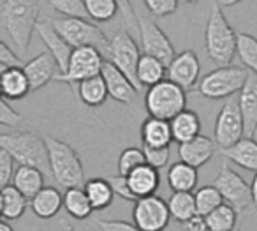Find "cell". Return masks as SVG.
<instances>
[{"label": "cell", "mask_w": 257, "mask_h": 231, "mask_svg": "<svg viewBox=\"0 0 257 231\" xmlns=\"http://www.w3.org/2000/svg\"><path fill=\"white\" fill-rule=\"evenodd\" d=\"M39 0H2L0 22L20 53H25L39 23Z\"/></svg>", "instance_id": "obj_1"}, {"label": "cell", "mask_w": 257, "mask_h": 231, "mask_svg": "<svg viewBox=\"0 0 257 231\" xmlns=\"http://www.w3.org/2000/svg\"><path fill=\"white\" fill-rule=\"evenodd\" d=\"M204 48H206L208 58L213 60L218 67L231 65L238 50V34L229 25L217 0H213L211 4L206 32H204Z\"/></svg>", "instance_id": "obj_2"}, {"label": "cell", "mask_w": 257, "mask_h": 231, "mask_svg": "<svg viewBox=\"0 0 257 231\" xmlns=\"http://www.w3.org/2000/svg\"><path fill=\"white\" fill-rule=\"evenodd\" d=\"M44 141L48 146L50 171L55 182L64 189L85 187V170L78 152L69 143L51 134H44Z\"/></svg>", "instance_id": "obj_3"}, {"label": "cell", "mask_w": 257, "mask_h": 231, "mask_svg": "<svg viewBox=\"0 0 257 231\" xmlns=\"http://www.w3.org/2000/svg\"><path fill=\"white\" fill-rule=\"evenodd\" d=\"M0 148L11 153L20 166H34L46 175L51 173L46 141L44 136H39L37 132L13 131L0 134Z\"/></svg>", "instance_id": "obj_4"}, {"label": "cell", "mask_w": 257, "mask_h": 231, "mask_svg": "<svg viewBox=\"0 0 257 231\" xmlns=\"http://www.w3.org/2000/svg\"><path fill=\"white\" fill-rule=\"evenodd\" d=\"M187 90L173 83L171 80L150 87L145 96V108L154 118L171 122L176 115L187 110Z\"/></svg>", "instance_id": "obj_5"}, {"label": "cell", "mask_w": 257, "mask_h": 231, "mask_svg": "<svg viewBox=\"0 0 257 231\" xmlns=\"http://www.w3.org/2000/svg\"><path fill=\"white\" fill-rule=\"evenodd\" d=\"M248 69L236 67V65L217 67L199 80L197 90L206 99H229L241 92L248 80Z\"/></svg>", "instance_id": "obj_6"}, {"label": "cell", "mask_w": 257, "mask_h": 231, "mask_svg": "<svg viewBox=\"0 0 257 231\" xmlns=\"http://www.w3.org/2000/svg\"><path fill=\"white\" fill-rule=\"evenodd\" d=\"M55 29L60 32V36L71 44L72 48L92 46L97 48L102 55L107 53L109 39L106 34L90 20L86 18H57L51 20Z\"/></svg>", "instance_id": "obj_7"}, {"label": "cell", "mask_w": 257, "mask_h": 231, "mask_svg": "<svg viewBox=\"0 0 257 231\" xmlns=\"http://www.w3.org/2000/svg\"><path fill=\"white\" fill-rule=\"evenodd\" d=\"M213 185L220 191L224 201L231 205L239 215H245V213L255 210L252 185L246 184L245 178L239 177V173H236L227 163L222 164L220 171L213 180Z\"/></svg>", "instance_id": "obj_8"}, {"label": "cell", "mask_w": 257, "mask_h": 231, "mask_svg": "<svg viewBox=\"0 0 257 231\" xmlns=\"http://www.w3.org/2000/svg\"><path fill=\"white\" fill-rule=\"evenodd\" d=\"M107 60L114 64L140 90L141 85L138 82V64L141 60L140 48L128 30H116L109 39V48L106 53Z\"/></svg>", "instance_id": "obj_9"}, {"label": "cell", "mask_w": 257, "mask_h": 231, "mask_svg": "<svg viewBox=\"0 0 257 231\" xmlns=\"http://www.w3.org/2000/svg\"><path fill=\"white\" fill-rule=\"evenodd\" d=\"M243 138H245V124L239 111L238 96H234L225 99V104L218 111L213 129V141L220 150H225Z\"/></svg>", "instance_id": "obj_10"}, {"label": "cell", "mask_w": 257, "mask_h": 231, "mask_svg": "<svg viewBox=\"0 0 257 231\" xmlns=\"http://www.w3.org/2000/svg\"><path fill=\"white\" fill-rule=\"evenodd\" d=\"M104 55L100 53L97 48L92 46H83L76 48L72 51L71 62H69V67L64 74H57V82H64L69 85H74V83H81L88 78L93 76H99L102 72L104 67Z\"/></svg>", "instance_id": "obj_11"}, {"label": "cell", "mask_w": 257, "mask_h": 231, "mask_svg": "<svg viewBox=\"0 0 257 231\" xmlns=\"http://www.w3.org/2000/svg\"><path fill=\"white\" fill-rule=\"evenodd\" d=\"M169 219H173L169 205L161 196H148L134 203L133 220L141 231H164Z\"/></svg>", "instance_id": "obj_12"}, {"label": "cell", "mask_w": 257, "mask_h": 231, "mask_svg": "<svg viewBox=\"0 0 257 231\" xmlns=\"http://www.w3.org/2000/svg\"><path fill=\"white\" fill-rule=\"evenodd\" d=\"M140 37H141V46L147 55L162 60L166 65L173 62L176 57V51L169 37L162 32V29L154 22V18H147V16H140Z\"/></svg>", "instance_id": "obj_13"}, {"label": "cell", "mask_w": 257, "mask_h": 231, "mask_svg": "<svg viewBox=\"0 0 257 231\" xmlns=\"http://www.w3.org/2000/svg\"><path fill=\"white\" fill-rule=\"evenodd\" d=\"M36 32L39 34L41 41L46 44L48 51L55 57L60 74H64L69 67V62H71L74 48H72L71 44H69L67 41L60 36V32H58L57 29H55L51 18L39 20V23H37V27H36Z\"/></svg>", "instance_id": "obj_14"}, {"label": "cell", "mask_w": 257, "mask_h": 231, "mask_svg": "<svg viewBox=\"0 0 257 231\" xmlns=\"http://www.w3.org/2000/svg\"><path fill=\"white\" fill-rule=\"evenodd\" d=\"M199 58L192 50H183L176 53L173 62L168 65V80L182 87L183 90H190L196 87L197 80H199Z\"/></svg>", "instance_id": "obj_15"}, {"label": "cell", "mask_w": 257, "mask_h": 231, "mask_svg": "<svg viewBox=\"0 0 257 231\" xmlns=\"http://www.w3.org/2000/svg\"><path fill=\"white\" fill-rule=\"evenodd\" d=\"M100 74H102L104 82H106L107 92H109L111 99H114L116 103H121V104L134 103V99H136V96H138L136 85H134L116 65L111 64L109 60H106Z\"/></svg>", "instance_id": "obj_16"}, {"label": "cell", "mask_w": 257, "mask_h": 231, "mask_svg": "<svg viewBox=\"0 0 257 231\" xmlns=\"http://www.w3.org/2000/svg\"><path fill=\"white\" fill-rule=\"evenodd\" d=\"M57 69L58 64L50 51H43L37 57H34L32 60L25 62V65H23V71L29 78L32 92L43 89L51 80L57 78Z\"/></svg>", "instance_id": "obj_17"}, {"label": "cell", "mask_w": 257, "mask_h": 231, "mask_svg": "<svg viewBox=\"0 0 257 231\" xmlns=\"http://www.w3.org/2000/svg\"><path fill=\"white\" fill-rule=\"evenodd\" d=\"M239 111H241L243 124H245V136L253 138L257 132V74L250 72L245 87L238 96Z\"/></svg>", "instance_id": "obj_18"}, {"label": "cell", "mask_w": 257, "mask_h": 231, "mask_svg": "<svg viewBox=\"0 0 257 231\" xmlns=\"http://www.w3.org/2000/svg\"><path fill=\"white\" fill-rule=\"evenodd\" d=\"M215 152H217V143L203 134L190 139V141L178 145L180 161L197 168V170H199L201 166H204V164L215 156Z\"/></svg>", "instance_id": "obj_19"}, {"label": "cell", "mask_w": 257, "mask_h": 231, "mask_svg": "<svg viewBox=\"0 0 257 231\" xmlns=\"http://www.w3.org/2000/svg\"><path fill=\"white\" fill-rule=\"evenodd\" d=\"M127 182L138 199L148 198V196L157 194L159 187H161V173L157 168L150 166V164H143L131 175H127Z\"/></svg>", "instance_id": "obj_20"}, {"label": "cell", "mask_w": 257, "mask_h": 231, "mask_svg": "<svg viewBox=\"0 0 257 231\" xmlns=\"http://www.w3.org/2000/svg\"><path fill=\"white\" fill-rule=\"evenodd\" d=\"M141 139H143V146H150V148H168V146H171V143L175 141L171 122L148 117L141 124Z\"/></svg>", "instance_id": "obj_21"}, {"label": "cell", "mask_w": 257, "mask_h": 231, "mask_svg": "<svg viewBox=\"0 0 257 231\" xmlns=\"http://www.w3.org/2000/svg\"><path fill=\"white\" fill-rule=\"evenodd\" d=\"M0 87H2V97L8 101H20L32 92V87L23 67L0 71Z\"/></svg>", "instance_id": "obj_22"}, {"label": "cell", "mask_w": 257, "mask_h": 231, "mask_svg": "<svg viewBox=\"0 0 257 231\" xmlns=\"http://www.w3.org/2000/svg\"><path fill=\"white\" fill-rule=\"evenodd\" d=\"M220 156L238 166L245 168L248 171L257 173V141L253 138H243L236 145L220 150Z\"/></svg>", "instance_id": "obj_23"}, {"label": "cell", "mask_w": 257, "mask_h": 231, "mask_svg": "<svg viewBox=\"0 0 257 231\" xmlns=\"http://www.w3.org/2000/svg\"><path fill=\"white\" fill-rule=\"evenodd\" d=\"M46 173L34 166H20L13 178V185L29 199L36 198L46 185Z\"/></svg>", "instance_id": "obj_24"}, {"label": "cell", "mask_w": 257, "mask_h": 231, "mask_svg": "<svg viewBox=\"0 0 257 231\" xmlns=\"http://www.w3.org/2000/svg\"><path fill=\"white\" fill-rule=\"evenodd\" d=\"M30 208L41 219H53L64 208V194L57 187H44L36 198L30 199Z\"/></svg>", "instance_id": "obj_25"}, {"label": "cell", "mask_w": 257, "mask_h": 231, "mask_svg": "<svg viewBox=\"0 0 257 231\" xmlns=\"http://www.w3.org/2000/svg\"><path fill=\"white\" fill-rule=\"evenodd\" d=\"M197 180H199L197 168L183 161L171 164L168 170V185L175 192H192L197 185Z\"/></svg>", "instance_id": "obj_26"}, {"label": "cell", "mask_w": 257, "mask_h": 231, "mask_svg": "<svg viewBox=\"0 0 257 231\" xmlns=\"http://www.w3.org/2000/svg\"><path fill=\"white\" fill-rule=\"evenodd\" d=\"M173 138L178 145L201 136V118L196 111L185 110L171 120Z\"/></svg>", "instance_id": "obj_27"}, {"label": "cell", "mask_w": 257, "mask_h": 231, "mask_svg": "<svg viewBox=\"0 0 257 231\" xmlns=\"http://www.w3.org/2000/svg\"><path fill=\"white\" fill-rule=\"evenodd\" d=\"M29 206V198L18 191L15 185L2 187L0 191V213L4 220H16L25 213Z\"/></svg>", "instance_id": "obj_28"}, {"label": "cell", "mask_w": 257, "mask_h": 231, "mask_svg": "<svg viewBox=\"0 0 257 231\" xmlns=\"http://www.w3.org/2000/svg\"><path fill=\"white\" fill-rule=\"evenodd\" d=\"M168 76V65L152 55L143 53L138 64V82L141 87H155L157 83L164 82Z\"/></svg>", "instance_id": "obj_29"}, {"label": "cell", "mask_w": 257, "mask_h": 231, "mask_svg": "<svg viewBox=\"0 0 257 231\" xmlns=\"http://www.w3.org/2000/svg\"><path fill=\"white\" fill-rule=\"evenodd\" d=\"M78 96L85 106H88V108L102 106L107 97H109V92H107V87H106V82H104L102 74L93 76V78H88L79 83Z\"/></svg>", "instance_id": "obj_30"}, {"label": "cell", "mask_w": 257, "mask_h": 231, "mask_svg": "<svg viewBox=\"0 0 257 231\" xmlns=\"http://www.w3.org/2000/svg\"><path fill=\"white\" fill-rule=\"evenodd\" d=\"M85 192L88 196L90 203H92L93 210L100 212V210H106L107 206L113 203V198L114 194L113 187H111L109 180L107 178H102V177H95V178H90L86 180L85 184Z\"/></svg>", "instance_id": "obj_31"}, {"label": "cell", "mask_w": 257, "mask_h": 231, "mask_svg": "<svg viewBox=\"0 0 257 231\" xmlns=\"http://www.w3.org/2000/svg\"><path fill=\"white\" fill-rule=\"evenodd\" d=\"M64 208L72 219H78V220L88 219L93 212V206H92V203H90L88 196H86V192L83 187L65 189Z\"/></svg>", "instance_id": "obj_32"}, {"label": "cell", "mask_w": 257, "mask_h": 231, "mask_svg": "<svg viewBox=\"0 0 257 231\" xmlns=\"http://www.w3.org/2000/svg\"><path fill=\"white\" fill-rule=\"evenodd\" d=\"M168 205L171 217L175 220H178L180 224H185L187 220L194 219L197 215L196 196L192 192H173Z\"/></svg>", "instance_id": "obj_33"}, {"label": "cell", "mask_w": 257, "mask_h": 231, "mask_svg": "<svg viewBox=\"0 0 257 231\" xmlns=\"http://www.w3.org/2000/svg\"><path fill=\"white\" fill-rule=\"evenodd\" d=\"M238 217L239 213L231 205L224 203L211 213H208L204 219L211 231H234L238 229Z\"/></svg>", "instance_id": "obj_34"}, {"label": "cell", "mask_w": 257, "mask_h": 231, "mask_svg": "<svg viewBox=\"0 0 257 231\" xmlns=\"http://www.w3.org/2000/svg\"><path fill=\"white\" fill-rule=\"evenodd\" d=\"M196 205H197V215L206 217L208 213H211L215 208H218L220 205H224V198H222L220 191L215 185H204L199 187L196 192Z\"/></svg>", "instance_id": "obj_35"}, {"label": "cell", "mask_w": 257, "mask_h": 231, "mask_svg": "<svg viewBox=\"0 0 257 231\" xmlns=\"http://www.w3.org/2000/svg\"><path fill=\"white\" fill-rule=\"evenodd\" d=\"M88 18L99 23H107L120 13L116 0H83Z\"/></svg>", "instance_id": "obj_36"}, {"label": "cell", "mask_w": 257, "mask_h": 231, "mask_svg": "<svg viewBox=\"0 0 257 231\" xmlns=\"http://www.w3.org/2000/svg\"><path fill=\"white\" fill-rule=\"evenodd\" d=\"M236 55L250 72L257 74V37L250 34H238V50Z\"/></svg>", "instance_id": "obj_37"}, {"label": "cell", "mask_w": 257, "mask_h": 231, "mask_svg": "<svg viewBox=\"0 0 257 231\" xmlns=\"http://www.w3.org/2000/svg\"><path fill=\"white\" fill-rule=\"evenodd\" d=\"M143 164H147L145 150L138 148V146H128L118 157V175L127 177V175H131L134 170H138Z\"/></svg>", "instance_id": "obj_38"}, {"label": "cell", "mask_w": 257, "mask_h": 231, "mask_svg": "<svg viewBox=\"0 0 257 231\" xmlns=\"http://www.w3.org/2000/svg\"><path fill=\"white\" fill-rule=\"evenodd\" d=\"M48 4L57 13L64 15V18H88L85 2L83 0H48Z\"/></svg>", "instance_id": "obj_39"}, {"label": "cell", "mask_w": 257, "mask_h": 231, "mask_svg": "<svg viewBox=\"0 0 257 231\" xmlns=\"http://www.w3.org/2000/svg\"><path fill=\"white\" fill-rule=\"evenodd\" d=\"M143 2L154 18H164V16L173 15L180 4V0H143Z\"/></svg>", "instance_id": "obj_40"}, {"label": "cell", "mask_w": 257, "mask_h": 231, "mask_svg": "<svg viewBox=\"0 0 257 231\" xmlns=\"http://www.w3.org/2000/svg\"><path fill=\"white\" fill-rule=\"evenodd\" d=\"M118 8H120V15L123 20L125 27L128 32H138L140 34V16L134 11V6L131 0H116Z\"/></svg>", "instance_id": "obj_41"}, {"label": "cell", "mask_w": 257, "mask_h": 231, "mask_svg": "<svg viewBox=\"0 0 257 231\" xmlns=\"http://www.w3.org/2000/svg\"><path fill=\"white\" fill-rule=\"evenodd\" d=\"M15 163L16 161L11 157V153L0 148V187H8L11 185L15 178Z\"/></svg>", "instance_id": "obj_42"}, {"label": "cell", "mask_w": 257, "mask_h": 231, "mask_svg": "<svg viewBox=\"0 0 257 231\" xmlns=\"http://www.w3.org/2000/svg\"><path fill=\"white\" fill-rule=\"evenodd\" d=\"M145 157H147V164L157 168H164L169 163V157H171V148H150V146H143Z\"/></svg>", "instance_id": "obj_43"}, {"label": "cell", "mask_w": 257, "mask_h": 231, "mask_svg": "<svg viewBox=\"0 0 257 231\" xmlns=\"http://www.w3.org/2000/svg\"><path fill=\"white\" fill-rule=\"evenodd\" d=\"M23 122V117L15 111L11 106H9V101L2 97L0 101V124L6 125V127H20Z\"/></svg>", "instance_id": "obj_44"}, {"label": "cell", "mask_w": 257, "mask_h": 231, "mask_svg": "<svg viewBox=\"0 0 257 231\" xmlns=\"http://www.w3.org/2000/svg\"><path fill=\"white\" fill-rule=\"evenodd\" d=\"M111 184V187H113L114 194L120 196L121 199H125V201H131V203H136L138 198L134 196V192L131 191V187H128V182H127V177H121V175H116V177H111L107 178Z\"/></svg>", "instance_id": "obj_45"}, {"label": "cell", "mask_w": 257, "mask_h": 231, "mask_svg": "<svg viewBox=\"0 0 257 231\" xmlns=\"http://www.w3.org/2000/svg\"><path fill=\"white\" fill-rule=\"evenodd\" d=\"M25 62H22V58L11 50L6 43H0V71L13 67H23Z\"/></svg>", "instance_id": "obj_46"}, {"label": "cell", "mask_w": 257, "mask_h": 231, "mask_svg": "<svg viewBox=\"0 0 257 231\" xmlns=\"http://www.w3.org/2000/svg\"><path fill=\"white\" fill-rule=\"evenodd\" d=\"M99 227L102 231H141L134 222H127V220H106L100 219L97 220Z\"/></svg>", "instance_id": "obj_47"}, {"label": "cell", "mask_w": 257, "mask_h": 231, "mask_svg": "<svg viewBox=\"0 0 257 231\" xmlns=\"http://www.w3.org/2000/svg\"><path fill=\"white\" fill-rule=\"evenodd\" d=\"M183 227H185V231H211L210 227H208L206 219H204L203 215H196L194 219L187 220V222L183 224Z\"/></svg>", "instance_id": "obj_48"}, {"label": "cell", "mask_w": 257, "mask_h": 231, "mask_svg": "<svg viewBox=\"0 0 257 231\" xmlns=\"http://www.w3.org/2000/svg\"><path fill=\"white\" fill-rule=\"evenodd\" d=\"M217 2L220 8H232V6L239 4V2H243V0H217Z\"/></svg>", "instance_id": "obj_49"}, {"label": "cell", "mask_w": 257, "mask_h": 231, "mask_svg": "<svg viewBox=\"0 0 257 231\" xmlns=\"http://www.w3.org/2000/svg\"><path fill=\"white\" fill-rule=\"evenodd\" d=\"M252 196H253V206H255V210H257V173H255V177H253V180H252Z\"/></svg>", "instance_id": "obj_50"}, {"label": "cell", "mask_w": 257, "mask_h": 231, "mask_svg": "<svg viewBox=\"0 0 257 231\" xmlns=\"http://www.w3.org/2000/svg\"><path fill=\"white\" fill-rule=\"evenodd\" d=\"M0 231H15V227H13L8 220L2 219V222H0Z\"/></svg>", "instance_id": "obj_51"}, {"label": "cell", "mask_w": 257, "mask_h": 231, "mask_svg": "<svg viewBox=\"0 0 257 231\" xmlns=\"http://www.w3.org/2000/svg\"><path fill=\"white\" fill-rule=\"evenodd\" d=\"M60 227H62V231H76L74 227H72L71 224H69L65 219H62V220H60Z\"/></svg>", "instance_id": "obj_52"}, {"label": "cell", "mask_w": 257, "mask_h": 231, "mask_svg": "<svg viewBox=\"0 0 257 231\" xmlns=\"http://www.w3.org/2000/svg\"><path fill=\"white\" fill-rule=\"evenodd\" d=\"M199 0H180V4H197Z\"/></svg>", "instance_id": "obj_53"}, {"label": "cell", "mask_w": 257, "mask_h": 231, "mask_svg": "<svg viewBox=\"0 0 257 231\" xmlns=\"http://www.w3.org/2000/svg\"><path fill=\"white\" fill-rule=\"evenodd\" d=\"M234 231H239V227H238V229H234Z\"/></svg>", "instance_id": "obj_54"}]
</instances>
